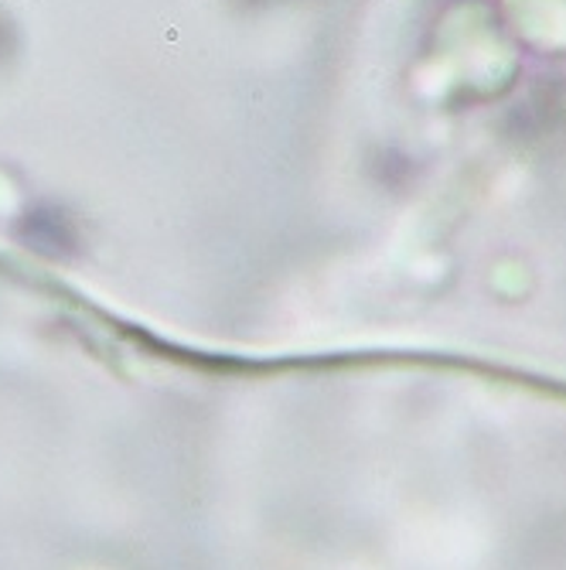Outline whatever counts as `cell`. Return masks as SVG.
<instances>
[{"mask_svg": "<svg viewBox=\"0 0 566 570\" xmlns=\"http://www.w3.org/2000/svg\"><path fill=\"white\" fill-rule=\"evenodd\" d=\"M0 51H4V24H0Z\"/></svg>", "mask_w": 566, "mask_h": 570, "instance_id": "cell-1", "label": "cell"}]
</instances>
